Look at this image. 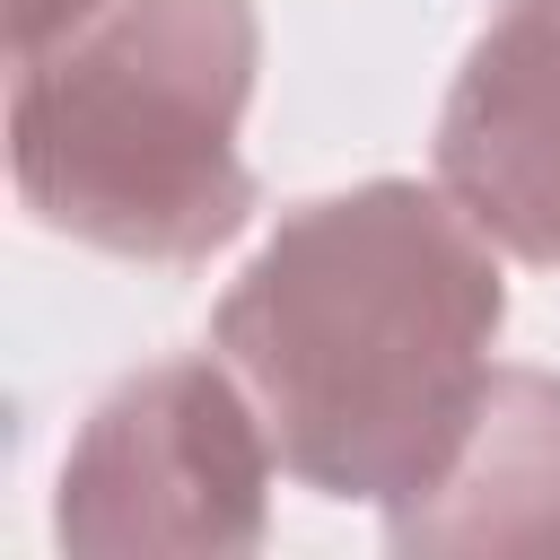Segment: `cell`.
Here are the masks:
<instances>
[{
  "mask_svg": "<svg viewBox=\"0 0 560 560\" xmlns=\"http://www.w3.org/2000/svg\"><path fill=\"white\" fill-rule=\"evenodd\" d=\"M508 280L446 184H350L280 219L219 298L210 341L245 376L280 472L315 499H420L490 385Z\"/></svg>",
  "mask_w": 560,
  "mask_h": 560,
  "instance_id": "1",
  "label": "cell"
},
{
  "mask_svg": "<svg viewBox=\"0 0 560 560\" xmlns=\"http://www.w3.org/2000/svg\"><path fill=\"white\" fill-rule=\"evenodd\" d=\"M254 0H96L9 79L18 201L122 262L219 254L254 219Z\"/></svg>",
  "mask_w": 560,
  "mask_h": 560,
  "instance_id": "2",
  "label": "cell"
},
{
  "mask_svg": "<svg viewBox=\"0 0 560 560\" xmlns=\"http://www.w3.org/2000/svg\"><path fill=\"white\" fill-rule=\"evenodd\" d=\"M271 464L280 446L228 359H158L70 438L52 534L70 551H254Z\"/></svg>",
  "mask_w": 560,
  "mask_h": 560,
  "instance_id": "3",
  "label": "cell"
},
{
  "mask_svg": "<svg viewBox=\"0 0 560 560\" xmlns=\"http://www.w3.org/2000/svg\"><path fill=\"white\" fill-rule=\"evenodd\" d=\"M438 184L499 254L560 271V0H508L472 35L438 114Z\"/></svg>",
  "mask_w": 560,
  "mask_h": 560,
  "instance_id": "4",
  "label": "cell"
},
{
  "mask_svg": "<svg viewBox=\"0 0 560 560\" xmlns=\"http://www.w3.org/2000/svg\"><path fill=\"white\" fill-rule=\"evenodd\" d=\"M394 551H560V376L490 368L455 464L385 508Z\"/></svg>",
  "mask_w": 560,
  "mask_h": 560,
  "instance_id": "5",
  "label": "cell"
},
{
  "mask_svg": "<svg viewBox=\"0 0 560 560\" xmlns=\"http://www.w3.org/2000/svg\"><path fill=\"white\" fill-rule=\"evenodd\" d=\"M88 9H96V0H9V52L26 61V52H44V44H61Z\"/></svg>",
  "mask_w": 560,
  "mask_h": 560,
  "instance_id": "6",
  "label": "cell"
}]
</instances>
